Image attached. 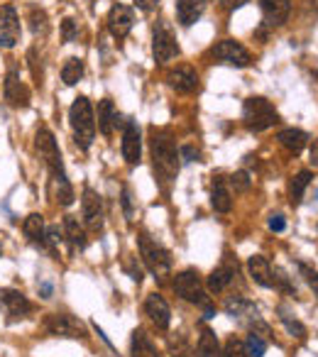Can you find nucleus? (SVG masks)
Segmentation results:
<instances>
[{
    "instance_id": "1",
    "label": "nucleus",
    "mask_w": 318,
    "mask_h": 357,
    "mask_svg": "<svg viewBox=\"0 0 318 357\" xmlns=\"http://www.w3.org/2000/svg\"><path fill=\"white\" fill-rule=\"evenodd\" d=\"M35 144H37V149H40L42 157H45V164L50 167L52 176H54L56 201H59L61 206H71L74 204V189H71L69 178H66V172H64V164H61V154H59V147H56L54 135H52L47 128H40L35 135Z\"/></svg>"
},
{
    "instance_id": "2",
    "label": "nucleus",
    "mask_w": 318,
    "mask_h": 357,
    "mask_svg": "<svg viewBox=\"0 0 318 357\" xmlns=\"http://www.w3.org/2000/svg\"><path fill=\"white\" fill-rule=\"evenodd\" d=\"M152 159H154V172L157 176L169 184L179 174V154H176V144L169 132L165 130H154L152 132Z\"/></svg>"
},
{
    "instance_id": "3",
    "label": "nucleus",
    "mask_w": 318,
    "mask_h": 357,
    "mask_svg": "<svg viewBox=\"0 0 318 357\" xmlns=\"http://www.w3.org/2000/svg\"><path fill=\"white\" fill-rule=\"evenodd\" d=\"M69 120H71V128H74L76 144L81 149H89L96 139V115L86 96H79L74 100V105L69 110Z\"/></svg>"
},
{
    "instance_id": "4",
    "label": "nucleus",
    "mask_w": 318,
    "mask_h": 357,
    "mask_svg": "<svg viewBox=\"0 0 318 357\" xmlns=\"http://www.w3.org/2000/svg\"><path fill=\"white\" fill-rule=\"evenodd\" d=\"M243 120H245V128H248L250 132H262V130H267L279 123V115L267 98L252 96V98H248L243 105Z\"/></svg>"
},
{
    "instance_id": "5",
    "label": "nucleus",
    "mask_w": 318,
    "mask_h": 357,
    "mask_svg": "<svg viewBox=\"0 0 318 357\" xmlns=\"http://www.w3.org/2000/svg\"><path fill=\"white\" fill-rule=\"evenodd\" d=\"M139 255H142V262L149 272L154 274L157 279H165L167 274L172 272V255L167 248L152 240L149 235H142L139 238Z\"/></svg>"
},
{
    "instance_id": "6",
    "label": "nucleus",
    "mask_w": 318,
    "mask_h": 357,
    "mask_svg": "<svg viewBox=\"0 0 318 357\" xmlns=\"http://www.w3.org/2000/svg\"><path fill=\"white\" fill-rule=\"evenodd\" d=\"M174 291L189 303H199V306H204V308L211 306L209 298H206V294H204V284H201V277L196 269H184V272L176 274Z\"/></svg>"
},
{
    "instance_id": "7",
    "label": "nucleus",
    "mask_w": 318,
    "mask_h": 357,
    "mask_svg": "<svg viewBox=\"0 0 318 357\" xmlns=\"http://www.w3.org/2000/svg\"><path fill=\"white\" fill-rule=\"evenodd\" d=\"M152 54L157 64H167L174 56H179V45H176V37L172 32V27L165 20L157 22L154 27V37H152Z\"/></svg>"
},
{
    "instance_id": "8",
    "label": "nucleus",
    "mask_w": 318,
    "mask_h": 357,
    "mask_svg": "<svg viewBox=\"0 0 318 357\" xmlns=\"http://www.w3.org/2000/svg\"><path fill=\"white\" fill-rule=\"evenodd\" d=\"M45 331L54 337H84V323L69 313H50L45 318Z\"/></svg>"
},
{
    "instance_id": "9",
    "label": "nucleus",
    "mask_w": 318,
    "mask_h": 357,
    "mask_svg": "<svg viewBox=\"0 0 318 357\" xmlns=\"http://www.w3.org/2000/svg\"><path fill=\"white\" fill-rule=\"evenodd\" d=\"M81 208H84V223H86V228L93 230V233L103 230V201H100V196L96 194L93 189H89V186L84 189Z\"/></svg>"
},
{
    "instance_id": "10",
    "label": "nucleus",
    "mask_w": 318,
    "mask_h": 357,
    "mask_svg": "<svg viewBox=\"0 0 318 357\" xmlns=\"http://www.w3.org/2000/svg\"><path fill=\"white\" fill-rule=\"evenodd\" d=\"M20 42V20L13 6L0 8V47H15Z\"/></svg>"
},
{
    "instance_id": "11",
    "label": "nucleus",
    "mask_w": 318,
    "mask_h": 357,
    "mask_svg": "<svg viewBox=\"0 0 318 357\" xmlns=\"http://www.w3.org/2000/svg\"><path fill=\"white\" fill-rule=\"evenodd\" d=\"M213 56L218 61H223V64H230V66H248L250 64V54L248 50H245L240 42L235 40H223L218 42V45L213 47Z\"/></svg>"
},
{
    "instance_id": "12",
    "label": "nucleus",
    "mask_w": 318,
    "mask_h": 357,
    "mask_svg": "<svg viewBox=\"0 0 318 357\" xmlns=\"http://www.w3.org/2000/svg\"><path fill=\"white\" fill-rule=\"evenodd\" d=\"M132 22H135V13L132 8L128 6H113L108 13V30L110 35L115 37V40H125L128 37V32L132 30Z\"/></svg>"
},
{
    "instance_id": "13",
    "label": "nucleus",
    "mask_w": 318,
    "mask_h": 357,
    "mask_svg": "<svg viewBox=\"0 0 318 357\" xmlns=\"http://www.w3.org/2000/svg\"><path fill=\"white\" fill-rule=\"evenodd\" d=\"M0 303L6 306L10 321H22V318H27L32 311V303L27 301L25 294L17 291V289H3V291H0Z\"/></svg>"
},
{
    "instance_id": "14",
    "label": "nucleus",
    "mask_w": 318,
    "mask_h": 357,
    "mask_svg": "<svg viewBox=\"0 0 318 357\" xmlns=\"http://www.w3.org/2000/svg\"><path fill=\"white\" fill-rule=\"evenodd\" d=\"M139 154H142V139H139V128L135 120H125L123 128V157L130 167L139 164Z\"/></svg>"
},
{
    "instance_id": "15",
    "label": "nucleus",
    "mask_w": 318,
    "mask_h": 357,
    "mask_svg": "<svg viewBox=\"0 0 318 357\" xmlns=\"http://www.w3.org/2000/svg\"><path fill=\"white\" fill-rule=\"evenodd\" d=\"M167 84L176 91V93H194L199 89V74L191 66H176L167 74Z\"/></svg>"
},
{
    "instance_id": "16",
    "label": "nucleus",
    "mask_w": 318,
    "mask_h": 357,
    "mask_svg": "<svg viewBox=\"0 0 318 357\" xmlns=\"http://www.w3.org/2000/svg\"><path fill=\"white\" fill-rule=\"evenodd\" d=\"M144 313L152 318V323L162 331H167L172 323V308L165 298L159 296V294H149L147 301H144Z\"/></svg>"
},
{
    "instance_id": "17",
    "label": "nucleus",
    "mask_w": 318,
    "mask_h": 357,
    "mask_svg": "<svg viewBox=\"0 0 318 357\" xmlns=\"http://www.w3.org/2000/svg\"><path fill=\"white\" fill-rule=\"evenodd\" d=\"M264 15V25L279 27L287 22L289 13H292V0H259Z\"/></svg>"
},
{
    "instance_id": "18",
    "label": "nucleus",
    "mask_w": 318,
    "mask_h": 357,
    "mask_svg": "<svg viewBox=\"0 0 318 357\" xmlns=\"http://www.w3.org/2000/svg\"><path fill=\"white\" fill-rule=\"evenodd\" d=\"M6 100L15 108H25L27 100H30V93H27L25 84L20 81V74L17 69H10L6 76Z\"/></svg>"
},
{
    "instance_id": "19",
    "label": "nucleus",
    "mask_w": 318,
    "mask_h": 357,
    "mask_svg": "<svg viewBox=\"0 0 318 357\" xmlns=\"http://www.w3.org/2000/svg\"><path fill=\"white\" fill-rule=\"evenodd\" d=\"M248 269H250V277L259 284V287H274V269L262 255H252L248 259Z\"/></svg>"
},
{
    "instance_id": "20",
    "label": "nucleus",
    "mask_w": 318,
    "mask_h": 357,
    "mask_svg": "<svg viewBox=\"0 0 318 357\" xmlns=\"http://www.w3.org/2000/svg\"><path fill=\"white\" fill-rule=\"evenodd\" d=\"M235 274H238V262H225V264H220L218 269H213L211 272V277H209V289L213 294H220V291H225V289L233 284V279H235Z\"/></svg>"
},
{
    "instance_id": "21",
    "label": "nucleus",
    "mask_w": 318,
    "mask_h": 357,
    "mask_svg": "<svg viewBox=\"0 0 318 357\" xmlns=\"http://www.w3.org/2000/svg\"><path fill=\"white\" fill-rule=\"evenodd\" d=\"M206 10L204 0H179L176 3V17L184 27H191Z\"/></svg>"
},
{
    "instance_id": "22",
    "label": "nucleus",
    "mask_w": 318,
    "mask_h": 357,
    "mask_svg": "<svg viewBox=\"0 0 318 357\" xmlns=\"http://www.w3.org/2000/svg\"><path fill=\"white\" fill-rule=\"evenodd\" d=\"M130 355H132V357H159V352H157V347H154L152 337H149L147 333L142 331V328H137V331L132 333Z\"/></svg>"
},
{
    "instance_id": "23",
    "label": "nucleus",
    "mask_w": 318,
    "mask_h": 357,
    "mask_svg": "<svg viewBox=\"0 0 318 357\" xmlns=\"http://www.w3.org/2000/svg\"><path fill=\"white\" fill-rule=\"evenodd\" d=\"M211 206H213L218 213H228L233 208V196H230V189L225 186L223 178H215L213 181V191H211Z\"/></svg>"
},
{
    "instance_id": "24",
    "label": "nucleus",
    "mask_w": 318,
    "mask_h": 357,
    "mask_svg": "<svg viewBox=\"0 0 318 357\" xmlns=\"http://www.w3.org/2000/svg\"><path fill=\"white\" fill-rule=\"evenodd\" d=\"M277 139H279V144H282V147H287V149H289V152L298 154L303 147H306V142H308V135L303 132V130L287 128V130H282V132L277 135Z\"/></svg>"
},
{
    "instance_id": "25",
    "label": "nucleus",
    "mask_w": 318,
    "mask_h": 357,
    "mask_svg": "<svg viewBox=\"0 0 318 357\" xmlns=\"http://www.w3.org/2000/svg\"><path fill=\"white\" fill-rule=\"evenodd\" d=\"M22 230H25L27 240H30L32 245H45L47 228H45V218H42L40 213H30V215H27Z\"/></svg>"
},
{
    "instance_id": "26",
    "label": "nucleus",
    "mask_w": 318,
    "mask_h": 357,
    "mask_svg": "<svg viewBox=\"0 0 318 357\" xmlns=\"http://www.w3.org/2000/svg\"><path fill=\"white\" fill-rule=\"evenodd\" d=\"M225 313H228V316H233V318H238V321H243L245 316L252 318V321H257V318H259L257 308H255L248 298H240V296L230 298V301L225 303Z\"/></svg>"
},
{
    "instance_id": "27",
    "label": "nucleus",
    "mask_w": 318,
    "mask_h": 357,
    "mask_svg": "<svg viewBox=\"0 0 318 357\" xmlns=\"http://www.w3.org/2000/svg\"><path fill=\"white\" fill-rule=\"evenodd\" d=\"M64 235H66V240H69L74 250H84L86 245H89L86 233H84V228L79 225V220H76V215H66V218H64Z\"/></svg>"
},
{
    "instance_id": "28",
    "label": "nucleus",
    "mask_w": 318,
    "mask_h": 357,
    "mask_svg": "<svg viewBox=\"0 0 318 357\" xmlns=\"http://www.w3.org/2000/svg\"><path fill=\"white\" fill-rule=\"evenodd\" d=\"M196 352L199 357H220V345H218V337L211 328H201V335H199V345H196Z\"/></svg>"
},
{
    "instance_id": "29",
    "label": "nucleus",
    "mask_w": 318,
    "mask_h": 357,
    "mask_svg": "<svg viewBox=\"0 0 318 357\" xmlns=\"http://www.w3.org/2000/svg\"><path fill=\"white\" fill-rule=\"evenodd\" d=\"M115 118H118V113H115V105L113 100H100L98 105V130L108 137L110 132H113V125H115Z\"/></svg>"
},
{
    "instance_id": "30",
    "label": "nucleus",
    "mask_w": 318,
    "mask_h": 357,
    "mask_svg": "<svg viewBox=\"0 0 318 357\" xmlns=\"http://www.w3.org/2000/svg\"><path fill=\"white\" fill-rule=\"evenodd\" d=\"M81 79H84V61L76 59V56L66 59L64 69H61V81H64L66 86H74V84H79Z\"/></svg>"
},
{
    "instance_id": "31",
    "label": "nucleus",
    "mask_w": 318,
    "mask_h": 357,
    "mask_svg": "<svg viewBox=\"0 0 318 357\" xmlns=\"http://www.w3.org/2000/svg\"><path fill=\"white\" fill-rule=\"evenodd\" d=\"M313 181V174L311 172H298L296 176L292 178V186H289V191H292V204L298 206L303 199V191L308 189V184Z\"/></svg>"
},
{
    "instance_id": "32",
    "label": "nucleus",
    "mask_w": 318,
    "mask_h": 357,
    "mask_svg": "<svg viewBox=\"0 0 318 357\" xmlns=\"http://www.w3.org/2000/svg\"><path fill=\"white\" fill-rule=\"evenodd\" d=\"M245 347H248L250 357H262L267 352V340L262 335H257V333H250L248 340H245Z\"/></svg>"
},
{
    "instance_id": "33",
    "label": "nucleus",
    "mask_w": 318,
    "mask_h": 357,
    "mask_svg": "<svg viewBox=\"0 0 318 357\" xmlns=\"http://www.w3.org/2000/svg\"><path fill=\"white\" fill-rule=\"evenodd\" d=\"M30 25H32V32H35V35H47V30H50L47 15L42 10H37V8H32V13H30Z\"/></svg>"
},
{
    "instance_id": "34",
    "label": "nucleus",
    "mask_w": 318,
    "mask_h": 357,
    "mask_svg": "<svg viewBox=\"0 0 318 357\" xmlns=\"http://www.w3.org/2000/svg\"><path fill=\"white\" fill-rule=\"evenodd\" d=\"M279 313H282V316H279V318H282V323L287 326V331L292 333L294 337H303V335H306V328H303L301 323L296 321V318L289 316V313L284 311V308H279Z\"/></svg>"
},
{
    "instance_id": "35",
    "label": "nucleus",
    "mask_w": 318,
    "mask_h": 357,
    "mask_svg": "<svg viewBox=\"0 0 318 357\" xmlns=\"http://www.w3.org/2000/svg\"><path fill=\"white\" fill-rule=\"evenodd\" d=\"M223 357H250V352H248V347H245L243 340H235V337H230V340L225 342Z\"/></svg>"
},
{
    "instance_id": "36",
    "label": "nucleus",
    "mask_w": 318,
    "mask_h": 357,
    "mask_svg": "<svg viewBox=\"0 0 318 357\" xmlns=\"http://www.w3.org/2000/svg\"><path fill=\"white\" fill-rule=\"evenodd\" d=\"M298 272L303 274V279H306V284L313 289V294H316V296H318V272H313V269L308 267V264H303V262L298 264Z\"/></svg>"
},
{
    "instance_id": "37",
    "label": "nucleus",
    "mask_w": 318,
    "mask_h": 357,
    "mask_svg": "<svg viewBox=\"0 0 318 357\" xmlns=\"http://www.w3.org/2000/svg\"><path fill=\"white\" fill-rule=\"evenodd\" d=\"M230 186L235 191H248L250 189V174L248 172H238L230 176Z\"/></svg>"
},
{
    "instance_id": "38",
    "label": "nucleus",
    "mask_w": 318,
    "mask_h": 357,
    "mask_svg": "<svg viewBox=\"0 0 318 357\" xmlns=\"http://www.w3.org/2000/svg\"><path fill=\"white\" fill-rule=\"evenodd\" d=\"M169 350H172V357H191V347L186 345L184 337H176V340H172Z\"/></svg>"
},
{
    "instance_id": "39",
    "label": "nucleus",
    "mask_w": 318,
    "mask_h": 357,
    "mask_svg": "<svg viewBox=\"0 0 318 357\" xmlns=\"http://www.w3.org/2000/svg\"><path fill=\"white\" fill-rule=\"evenodd\" d=\"M61 32H64V42H74V37H76V22L74 20H64V22H61Z\"/></svg>"
},
{
    "instance_id": "40",
    "label": "nucleus",
    "mask_w": 318,
    "mask_h": 357,
    "mask_svg": "<svg viewBox=\"0 0 318 357\" xmlns=\"http://www.w3.org/2000/svg\"><path fill=\"white\" fill-rule=\"evenodd\" d=\"M179 154L184 157V162H199V152H196L191 144H184V147L179 149Z\"/></svg>"
},
{
    "instance_id": "41",
    "label": "nucleus",
    "mask_w": 318,
    "mask_h": 357,
    "mask_svg": "<svg viewBox=\"0 0 318 357\" xmlns=\"http://www.w3.org/2000/svg\"><path fill=\"white\" fill-rule=\"evenodd\" d=\"M284 228H287V220H284V215H272V218H269V230H274V233H282Z\"/></svg>"
},
{
    "instance_id": "42",
    "label": "nucleus",
    "mask_w": 318,
    "mask_h": 357,
    "mask_svg": "<svg viewBox=\"0 0 318 357\" xmlns=\"http://www.w3.org/2000/svg\"><path fill=\"white\" fill-rule=\"evenodd\" d=\"M135 6H137L139 10H144V13H152L154 8L159 6V0H135Z\"/></svg>"
},
{
    "instance_id": "43",
    "label": "nucleus",
    "mask_w": 318,
    "mask_h": 357,
    "mask_svg": "<svg viewBox=\"0 0 318 357\" xmlns=\"http://www.w3.org/2000/svg\"><path fill=\"white\" fill-rule=\"evenodd\" d=\"M245 3H250V0H223V6L228 8V10H235V8H243Z\"/></svg>"
},
{
    "instance_id": "44",
    "label": "nucleus",
    "mask_w": 318,
    "mask_h": 357,
    "mask_svg": "<svg viewBox=\"0 0 318 357\" xmlns=\"http://www.w3.org/2000/svg\"><path fill=\"white\" fill-rule=\"evenodd\" d=\"M123 206H125V213H128V218L132 215V208H130V191L123 189Z\"/></svg>"
},
{
    "instance_id": "45",
    "label": "nucleus",
    "mask_w": 318,
    "mask_h": 357,
    "mask_svg": "<svg viewBox=\"0 0 318 357\" xmlns=\"http://www.w3.org/2000/svg\"><path fill=\"white\" fill-rule=\"evenodd\" d=\"M311 159H313V164H318V139L313 142V147H311Z\"/></svg>"
},
{
    "instance_id": "46",
    "label": "nucleus",
    "mask_w": 318,
    "mask_h": 357,
    "mask_svg": "<svg viewBox=\"0 0 318 357\" xmlns=\"http://www.w3.org/2000/svg\"><path fill=\"white\" fill-rule=\"evenodd\" d=\"M42 294H45L42 298H50V294H52V287H50V284H45V287H42Z\"/></svg>"
},
{
    "instance_id": "47",
    "label": "nucleus",
    "mask_w": 318,
    "mask_h": 357,
    "mask_svg": "<svg viewBox=\"0 0 318 357\" xmlns=\"http://www.w3.org/2000/svg\"><path fill=\"white\" fill-rule=\"evenodd\" d=\"M0 252H3V248H0Z\"/></svg>"
},
{
    "instance_id": "48",
    "label": "nucleus",
    "mask_w": 318,
    "mask_h": 357,
    "mask_svg": "<svg viewBox=\"0 0 318 357\" xmlns=\"http://www.w3.org/2000/svg\"><path fill=\"white\" fill-rule=\"evenodd\" d=\"M316 199H318V194H316Z\"/></svg>"
}]
</instances>
